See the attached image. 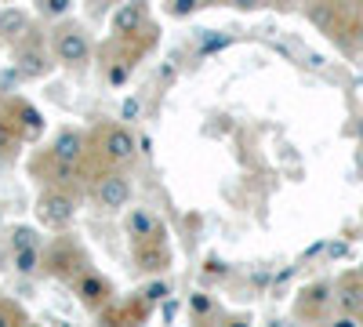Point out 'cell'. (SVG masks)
Wrapping results in <instances>:
<instances>
[{
	"label": "cell",
	"mask_w": 363,
	"mask_h": 327,
	"mask_svg": "<svg viewBox=\"0 0 363 327\" xmlns=\"http://www.w3.org/2000/svg\"><path fill=\"white\" fill-rule=\"evenodd\" d=\"M73 287H77L80 302H84L87 309H102V306L109 302V294H113L109 280H106V277H99L95 270H84V273L73 280Z\"/></svg>",
	"instance_id": "obj_7"
},
{
	"label": "cell",
	"mask_w": 363,
	"mask_h": 327,
	"mask_svg": "<svg viewBox=\"0 0 363 327\" xmlns=\"http://www.w3.org/2000/svg\"><path fill=\"white\" fill-rule=\"evenodd\" d=\"M338 306H342V313H349V316H359V313H363V277H349V280L338 287Z\"/></svg>",
	"instance_id": "obj_13"
},
{
	"label": "cell",
	"mask_w": 363,
	"mask_h": 327,
	"mask_svg": "<svg viewBox=\"0 0 363 327\" xmlns=\"http://www.w3.org/2000/svg\"><path fill=\"white\" fill-rule=\"evenodd\" d=\"M0 265H4V251H0Z\"/></svg>",
	"instance_id": "obj_28"
},
{
	"label": "cell",
	"mask_w": 363,
	"mask_h": 327,
	"mask_svg": "<svg viewBox=\"0 0 363 327\" xmlns=\"http://www.w3.org/2000/svg\"><path fill=\"white\" fill-rule=\"evenodd\" d=\"M37 218H40V226H48V229H66V226L77 218V200H73V193H66L62 186L44 189L40 200H37Z\"/></svg>",
	"instance_id": "obj_1"
},
{
	"label": "cell",
	"mask_w": 363,
	"mask_h": 327,
	"mask_svg": "<svg viewBox=\"0 0 363 327\" xmlns=\"http://www.w3.org/2000/svg\"><path fill=\"white\" fill-rule=\"evenodd\" d=\"M330 302V287L327 284H313V287H306V299H301V313H306L309 306H313V313L320 309V306H327Z\"/></svg>",
	"instance_id": "obj_15"
},
{
	"label": "cell",
	"mask_w": 363,
	"mask_h": 327,
	"mask_svg": "<svg viewBox=\"0 0 363 327\" xmlns=\"http://www.w3.org/2000/svg\"><path fill=\"white\" fill-rule=\"evenodd\" d=\"M189 313H193L196 320H207L211 313H215V302H211V294H193V299H189Z\"/></svg>",
	"instance_id": "obj_19"
},
{
	"label": "cell",
	"mask_w": 363,
	"mask_h": 327,
	"mask_svg": "<svg viewBox=\"0 0 363 327\" xmlns=\"http://www.w3.org/2000/svg\"><path fill=\"white\" fill-rule=\"evenodd\" d=\"M15 73L22 80H40V77L51 73V58L40 48V40H33V29H29L22 40H15Z\"/></svg>",
	"instance_id": "obj_3"
},
{
	"label": "cell",
	"mask_w": 363,
	"mask_h": 327,
	"mask_svg": "<svg viewBox=\"0 0 363 327\" xmlns=\"http://www.w3.org/2000/svg\"><path fill=\"white\" fill-rule=\"evenodd\" d=\"M15 142H18V131H15V124L8 121V116H0V157H4V153H11V150H15Z\"/></svg>",
	"instance_id": "obj_18"
},
{
	"label": "cell",
	"mask_w": 363,
	"mask_h": 327,
	"mask_svg": "<svg viewBox=\"0 0 363 327\" xmlns=\"http://www.w3.org/2000/svg\"><path fill=\"white\" fill-rule=\"evenodd\" d=\"M356 44L363 48V22H359V29H356Z\"/></svg>",
	"instance_id": "obj_27"
},
{
	"label": "cell",
	"mask_w": 363,
	"mask_h": 327,
	"mask_svg": "<svg viewBox=\"0 0 363 327\" xmlns=\"http://www.w3.org/2000/svg\"><path fill=\"white\" fill-rule=\"evenodd\" d=\"M48 270H55V277H62V280H77L87 265H84V255L77 251V248H69V244H58L55 251H51V258H48Z\"/></svg>",
	"instance_id": "obj_8"
},
{
	"label": "cell",
	"mask_w": 363,
	"mask_h": 327,
	"mask_svg": "<svg viewBox=\"0 0 363 327\" xmlns=\"http://www.w3.org/2000/svg\"><path fill=\"white\" fill-rule=\"evenodd\" d=\"M128 80V66H113L109 70V84H124Z\"/></svg>",
	"instance_id": "obj_25"
},
{
	"label": "cell",
	"mask_w": 363,
	"mask_h": 327,
	"mask_svg": "<svg viewBox=\"0 0 363 327\" xmlns=\"http://www.w3.org/2000/svg\"><path fill=\"white\" fill-rule=\"evenodd\" d=\"M196 8H203V0H171V8H167V11H171L174 18H189Z\"/></svg>",
	"instance_id": "obj_20"
},
{
	"label": "cell",
	"mask_w": 363,
	"mask_h": 327,
	"mask_svg": "<svg viewBox=\"0 0 363 327\" xmlns=\"http://www.w3.org/2000/svg\"><path fill=\"white\" fill-rule=\"evenodd\" d=\"M233 4H236L240 11H255V8H262V0H233Z\"/></svg>",
	"instance_id": "obj_26"
},
{
	"label": "cell",
	"mask_w": 363,
	"mask_h": 327,
	"mask_svg": "<svg viewBox=\"0 0 363 327\" xmlns=\"http://www.w3.org/2000/svg\"><path fill=\"white\" fill-rule=\"evenodd\" d=\"M37 265H40L37 248H15V270L18 273H37Z\"/></svg>",
	"instance_id": "obj_16"
},
{
	"label": "cell",
	"mask_w": 363,
	"mask_h": 327,
	"mask_svg": "<svg viewBox=\"0 0 363 327\" xmlns=\"http://www.w3.org/2000/svg\"><path fill=\"white\" fill-rule=\"evenodd\" d=\"M160 226H157V218L145 211V207H131L128 211V233L131 236H149V233H157Z\"/></svg>",
	"instance_id": "obj_14"
},
{
	"label": "cell",
	"mask_w": 363,
	"mask_h": 327,
	"mask_svg": "<svg viewBox=\"0 0 363 327\" xmlns=\"http://www.w3.org/2000/svg\"><path fill=\"white\" fill-rule=\"evenodd\" d=\"M138 116H142V102H138V95L124 99V106H120V121H138Z\"/></svg>",
	"instance_id": "obj_23"
},
{
	"label": "cell",
	"mask_w": 363,
	"mask_h": 327,
	"mask_svg": "<svg viewBox=\"0 0 363 327\" xmlns=\"http://www.w3.org/2000/svg\"><path fill=\"white\" fill-rule=\"evenodd\" d=\"M37 11L44 18H62L73 11V0H37Z\"/></svg>",
	"instance_id": "obj_17"
},
{
	"label": "cell",
	"mask_w": 363,
	"mask_h": 327,
	"mask_svg": "<svg viewBox=\"0 0 363 327\" xmlns=\"http://www.w3.org/2000/svg\"><path fill=\"white\" fill-rule=\"evenodd\" d=\"M359 320H363V313H359Z\"/></svg>",
	"instance_id": "obj_29"
},
{
	"label": "cell",
	"mask_w": 363,
	"mask_h": 327,
	"mask_svg": "<svg viewBox=\"0 0 363 327\" xmlns=\"http://www.w3.org/2000/svg\"><path fill=\"white\" fill-rule=\"evenodd\" d=\"M29 15L22 11V8H0V40H22L26 33H29Z\"/></svg>",
	"instance_id": "obj_12"
},
{
	"label": "cell",
	"mask_w": 363,
	"mask_h": 327,
	"mask_svg": "<svg viewBox=\"0 0 363 327\" xmlns=\"http://www.w3.org/2000/svg\"><path fill=\"white\" fill-rule=\"evenodd\" d=\"M84 145H87V138H84L80 131H58V135L51 138L48 157H51V160H62V164H80V160H84Z\"/></svg>",
	"instance_id": "obj_9"
},
{
	"label": "cell",
	"mask_w": 363,
	"mask_h": 327,
	"mask_svg": "<svg viewBox=\"0 0 363 327\" xmlns=\"http://www.w3.org/2000/svg\"><path fill=\"white\" fill-rule=\"evenodd\" d=\"M164 294H171L167 284H149V287H145V299H149V302H160Z\"/></svg>",
	"instance_id": "obj_24"
},
{
	"label": "cell",
	"mask_w": 363,
	"mask_h": 327,
	"mask_svg": "<svg viewBox=\"0 0 363 327\" xmlns=\"http://www.w3.org/2000/svg\"><path fill=\"white\" fill-rule=\"evenodd\" d=\"M55 58L69 70H84L91 62V37L80 26H66L55 33Z\"/></svg>",
	"instance_id": "obj_2"
},
{
	"label": "cell",
	"mask_w": 363,
	"mask_h": 327,
	"mask_svg": "<svg viewBox=\"0 0 363 327\" xmlns=\"http://www.w3.org/2000/svg\"><path fill=\"white\" fill-rule=\"evenodd\" d=\"M91 196H95L99 207H106V211H120V207H128L131 204V182H128V174L102 171L95 178V186H91Z\"/></svg>",
	"instance_id": "obj_4"
},
{
	"label": "cell",
	"mask_w": 363,
	"mask_h": 327,
	"mask_svg": "<svg viewBox=\"0 0 363 327\" xmlns=\"http://www.w3.org/2000/svg\"><path fill=\"white\" fill-rule=\"evenodd\" d=\"M11 244H15V248H37V229L18 226V229L11 233Z\"/></svg>",
	"instance_id": "obj_21"
},
{
	"label": "cell",
	"mask_w": 363,
	"mask_h": 327,
	"mask_svg": "<svg viewBox=\"0 0 363 327\" xmlns=\"http://www.w3.org/2000/svg\"><path fill=\"white\" fill-rule=\"evenodd\" d=\"M135 262L142 265V270H149V273H160V270L171 265V248L164 244L160 229L149 233V236H135Z\"/></svg>",
	"instance_id": "obj_6"
},
{
	"label": "cell",
	"mask_w": 363,
	"mask_h": 327,
	"mask_svg": "<svg viewBox=\"0 0 363 327\" xmlns=\"http://www.w3.org/2000/svg\"><path fill=\"white\" fill-rule=\"evenodd\" d=\"M145 22V0H128V4H120L116 15H113V33L116 37H135Z\"/></svg>",
	"instance_id": "obj_10"
},
{
	"label": "cell",
	"mask_w": 363,
	"mask_h": 327,
	"mask_svg": "<svg viewBox=\"0 0 363 327\" xmlns=\"http://www.w3.org/2000/svg\"><path fill=\"white\" fill-rule=\"evenodd\" d=\"M99 153H102L109 164H128V160L138 153V138L131 135L128 124L102 128V131H99Z\"/></svg>",
	"instance_id": "obj_5"
},
{
	"label": "cell",
	"mask_w": 363,
	"mask_h": 327,
	"mask_svg": "<svg viewBox=\"0 0 363 327\" xmlns=\"http://www.w3.org/2000/svg\"><path fill=\"white\" fill-rule=\"evenodd\" d=\"M11 323H26V313H18L11 302H0V327H11Z\"/></svg>",
	"instance_id": "obj_22"
},
{
	"label": "cell",
	"mask_w": 363,
	"mask_h": 327,
	"mask_svg": "<svg viewBox=\"0 0 363 327\" xmlns=\"http://www.w3.org/2000/svg\"><path fill=\"white\" fill-rule=\"evenodd\" d=\"M11 113H15V131L22 135V138H29V142H33V138H40L44 135V116L33 109V106H29V102H11Z\"/></svg>",
	"instance_id": "obj_11"
}]
</instances>
